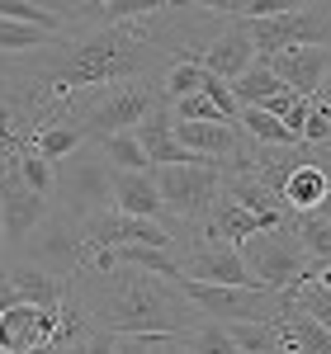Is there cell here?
Instances as JSON below:
<instances>
[{
  "mask_svg": "<svg viewBox=\"0 0 331 354\" xmlns=\"http://www.w3.org/2000/svg\"><path fill=\"white\" fill-rule=\"evenodd\" d=\"M66 298L85 312L90 330H105V335H190L199 326V312L170 279L128 270V265L81 270L66 283Z\"/></svg>",
  "mask_w": 331,
  "mask_h": 354,
  "instance_id": "1",
  "label": "cell"
},
{
  "mask_svg": "<svg viewBox=\"0 0 331 354\" xmlns=\"http://www.w3.org/2000/svg\"><path fill=\"white\" fill-rule=\"evenodd\" d=\"M19 260L48 270L53 279H62V283H71L81 270H90L95 245H90V236L81 232V222L71 218V213L48 208V218L38 222V227L28 232V241L19 245Z\"/></svg>",
  "mask_w": 331,
  "mask_h": 354,
  "instance_id": "2",
  "label": "cell"
},
{
  "mask_svg": "<svg viewBox=\"0 0 331 354\" xmlns=\"http://www.w3.org/2000/svg\"><path fill=\"white\" fill-rule=\"evenodd\" d=\"M53 194H57L53 208L71 213L76 222L100 218V213H109V208H114V170L105 165L100 151L76 147L66 161L53 165Z\"/></svg>",
  "mask_w": 331,
  "mask_h": 354,
  "instance_id": "3",
  "label": "cell"
},
{
  "mask_svg": "<svg viewBox=\"0 0 331 354\" xmlns=\"http://www.w3.org/2000/svg\"><path fill=\"white\" fill-rule=\"evenodd\" d=\"M327 28H331L327 5H289L270 19H247L242 33L256 48V57L270 62V57L294 53V48H327Z\"/></svg>",
  "mask_w": 331,
  "mask_h": 354,
  "instance_id": "4",
  "label": "cell"
},
{
  "mask_svg": "<svg viewBox=\"0 0 331 354\" xmlns=\"http://www.w3.org/2000/svg\"><path fill=\"white\" fill-rule=\"evenodd\" d=\"M156 109H166L156 85H147V81L114 85V90L90 100V109L81 113V133H85V142H100V137H114V133H133L142 118Z\"/></svg>",
  "mask_w": 331,
  "mask_h": 354,
  "instance_id": "5",
  "label": "cell"
},
{
  "mask_svg": "<svg viewBox=\"0 0 331 354\" xmlns=\"http://www.w3.org/2000/svg\"><path fill=\"white\" fill-rule=\"evenodd\" d=\"M152 185L161 194V213H175L180 222H199L222 194V170L218 165H156Z\"/></svg>",
  "mask_w": 331,
  "mask_h": 354,
  "instance_id": "6",
  "label": "cell"
},
{
  "mask_svg": "<svg viewBox=\"0 0 331 354\" xmlns=\"http://www.w3.org/2000/svg\"><path fill=\"white\" fill-rule=\"evenodd\" d=\"M237 260L251 274V283L270 288V293H284L307 265V255L294 245L289 232H256V236H247V241L237 245Z\"/></svg>",
  "mask_w": 331,
  "mask_h": 354,
  "instance_id": "7",
  "label": "cell"
},
{
  "mask_svg": "<svg viewBox=\"0 0 331 354\" xmlns=\"http://www.w3.org/2000/svg\"><path fill=\"white\" fill-rule=\"evenodd\" d=\"M15 156H19V151H0V232H5V245L19 250V245L28 241V232L48 218L53 203H48L43 194H33L24 180H19Z\"/></svg>",
  "mask_w": 331,
  "mask_h": 354,
  "instance_id": "8",
  "label": "cell"
},
{
  "mask_svg": "<svg viewBox=\"0 0 331 354\" xmlns=\"http://www.w3.org/2000/svg\"><path fill=\"white\" fill-rule=\"evenodd\" d=\"M57 335V307L15 302L0 312V354H48Z\"/></svg>",
  "mask_w": 331,
  "mask_h": 354,
  "instance_id": "9",
  "label": "cell"
},
{
  "mask_svg": "<svg viewBox=\"0 0 331 354\" xmlns=\"http://www.w3.org/2000/svg\"><path fill=\"white\" fill-rule=\"evenodd\" d=\"M180 279H194V283H213V288H256L251 283V274L242 270V260H237V250L232 245H190L185 255H180Z\"/></svg>",
  "mask_w": 331,
  "mask_h": 354,
  "instance_id": "10",
  "label": "cell"
},
{
  "mask_svg": "<svg viewBox=\"0 0 331 354\" xmlns=\"http://www.w3.org/2000/svg\"><path fill=\"white\" fill-rule=\"evenodd\" d=\"M275 71V81L303 100H322L327 95V66H331V48H294L265 62Z\"/></svg>",
  "mask_w": 331,
  "mask_h": 354,
  "instance_id": "11",
  "label": "cell"
},
{
  "mask_svg": "<svg viewBox=\"0 0 331 354\" xmlns=\"http://www.w3.org/2000/svg\"><path fill=\"white\" fill-rule=\"evenodd\" d=\"M194 62H199V66H204L213 81H227V85H232L237 76H247V71H251V62H256V48L247 43L242 24H232V19H227V24H222L218 33L204 43V53L194 57Z\"/></svg>",
  "mask_w": 331,
  "mask_h": 354,
  "instance_id": "12",
  "label": "cell"
},
{
  "mask_svg": "<svg viewBox=\"0 0 331 354\" xmlns=\"http://www.w3.org/2000/svg\"><path fill=\"white\" fill-rule=\"evenodd\" d=\"M0 274H5V283H10L15 302H28V307H62V298H66V283L53 279L48 270H38V265L15 260V265H5Z\"/></svg>",
  "mask_w": 331,
  "mask_h": 354,
  "instance_id": "13",
  "label": "cell"
},
{
  "mask_svg": "<svg viewBox=\"0 0 331 354\" xmlns=\"http://www.w3.org/2000/svg\"><path fill=\"white\" fill-rule=\"evenodd\" d=\"M327 170H331L327 156L298 165V170L284 180V189H279L284 213H312V208H322V203H327Z\"/></svg>",
  "mask_w": 331,
  "mask_h": 354,
  "instance_id": "14",
  "label": "cell"
},
{
  "mask_svg": "<svg viewBox=\"0 0 331 354\" xmlns=\"http://www.w3.org/2000/svg\"><path fill=\"white\" fill-rule=\"evenodd\" d=\"M114 213L142 218V222H161V194L152 185V170H142V175L114 170Z\"/></svg>",
  "mask_w": 331,
  "mask_h": 354,
  "instance_id": "15",
  "label": "cell"
},
{
  "mask_svg": "<svg viewBox=\"0 0 331 354\" xmlns=\"http://www.w3.org/2000/svg\"><path fill=\"white\" fill-rule=\"evenodd\" d=\"M204 222H208V241H213V245H232V250L247 241V236L265 232V227H260V218H251L247 208H237L227 194H218V198H213V208L204 213Z\"/></svg>",
  "mask_w": 331,
  "mask_h": 354,
  "instance_id": "16",
  "label": "cell"
},
{
  "mask_svg": "<svg viewBox=\"0 0 331 354\" xmlns=\"http://www.w3.org/2000/svg\"><path fill=\"white\" fill-rule=\"evenodd\" d=\"M284 232L294 236V245L303 250L307 260H327V250H331V208L322 203V208H312V213H289Z\"/></svg>",
  "mask_w": 331,
  "mask_h": 354,
  "instance_id": "17",
  "label": "cell"
},
{
  "mask_svg": "<svg viewBox=\"0 0 331 354\" xmlns=\"http://www.w3.org/2000/svg\"><path fill=\"white\" fill-rule=\"evenodd\" d=\"M227 90H232L237 109H260V104H265L270 95H279L284 85H279V81H275V71H270V66L256 57V62H251V71H247V76H237V81L227 85Z\"/></svg>",
  "mask_w": 331,
  "mask_h": 354,
  "instance_id": "18",
  "label": "cell"
},
{
  "mask_svg": "<svg viewBox=\"0 0 331 354\" xmlns=\"http://www.w3.org/2000/svg\"><path fill=\"white\" fill-rule=\"evenodd\" d=\"M222 330L237 354H279V322H227Z\"/></svg>",
  "mask_w": 331,
  "mask_h": 354,
  "instance_id": "19",
  "label": "cell"
},
{
  "mask_svg": "<svg viewBox=\"0 0 331 354\" xmlns=\"http://www.w3.org/2000/svg\"><path fill=\"white\" fill-rule=\"evenodd\" d=\"M33 156H43L48 165H57V161H66L76 147H85V133L81 128H66V123H57V128H43V133H33L24 142Z\"/></svg>",
  "mask_w": 331,
  "mask_h": 354,
  "instance_id": "20",
  "label": "cell"
},
{
  "mask_svg": "<svg viewBox=\"0 0 331 354\" xmlns=\"http://www.w3.org/2000/svg\"><path fill=\"white\" fill-rule=\"evenodd\" d=\"M95 151L105 156V165H109V170H123V175H142V170H152V165H147V156H142V147H138V137H133V133L100 137V142H95Z\"/></svg>",
  "mask_w": 331,
  "mask_h": 354,
  "instance_id": "21",
  "label": "cell"
},
{
  "mask_svg": "<svg viewBox=\"0 0 331 354\" xmlns=\"http://www.w3.org/2000/svg\"><path fill=\"white\" fill-rule=\"evenodd\" d=\"M199 85H204V66L199 62H190V57L170 62V71H166V81H161V104L185 100V95H199Z\"/></svg>",
  "mask_w": 331,
  "mask_h": 354,
  "instance_id": "22",
  "label": "cell"
},
{
  "mask_svg": "<svg viewBox=\"0 0 331 354\" xmlns=\"http://www.w3.org/2000/svg\"><path fill=\"white\" fill-rule=\"evenodd\" d=\"M185 340V354H237V345L227 340V330L218 322H199L190 335H180Z\"/></svg>",
  "mask_w": 331,
  "mask_h": 354,
  "instance_id": "23",
  "label": "cell"
},
{
  "mask_svg": "<svg viewBox=\"0 0 331 354\" xmlns=\"http://www.w3.org/2000/svg\"><path fill=\"white\" fill-rule=\"evenodd\" d=\"M48 43V33H38V28H24V24H10V19H0V57H28L38 53Z\"/></svg>",
  "mask_w": 331,
  "mask_h": 354,
  "instance_id": "24",
  "label": "cell"
},
{
  "mask_svg": "<svg viewBox=\"0 0 331 354\" xmlns=\"http://www.w3.org/2000/svg\"><path fill=\"white\" fill-rule=\"evenodd\" d=\"M118 354H185L180 335H114Z\"/></svg>",
  "mask_w": 331,
  "mask_h": 354,
  "instance_id": "25",
  "label": "cell"
},
{
  "mask_svg": "<svg viewBox=\"0 0 331 354\" xmlns=\"http://www.w3.org/2000/svg\"><path fill=\"white\" fill-rule=\"evenodd\" d=\"M15 170H19V180H24L33 194H43V198H53V165L43 161V156H33V151H19L15 156Z\"/></svg>",
  "mask_w": 331,
  "mask_h": 354,
  "instance_id": "26",
  "label": "cell"
},
{
  "mask_svg": "<svg viewBox=\"0 0 331 354\" xmlns=\"http://www.w3.org/2000/svg\"><path fill=\"white\" fill-rule=\"evenodd\" d=\"M331 123H327V100H312V113H307L303 133H298V147H327Z\"/></svg>",
  "mask_w": 331,
  "mask_h": 354,
  "instance_id": "27",
  "label": "cell"
},
{
  "mask_svg": "<svg viewBox=\"0 0 331 354\" xmlns=\"http://www.w3.org/2000/svg\"><path fill=\"white\" fill-rule=\"evenodd\" d=\"M322 100H327V95H322ZM307 113H312V100H294V109L284 113V128L298 137V133H303V123H307Z\"/></svg>",
  "mask_w": 331,
  "mask_h": 354,
  "instance_id": "28",
  "label": "cell"
},
{
  "mask_svg": "<svg viewBox=\"0 0 331 354\" xmlns=\"http://www.w3.org/2000/svg\"><path fill=\"white\" fill-rule=\"evenodd\" d=\"M81 354H118L114 350V335H105V330H90L81 340Z\"/></svg>",
  "mask_w": 331,
  "mask_h": 354,
  "instance_id": "29",
  "label": "cell"
},
{
  "mask_svg": "<svg viewBox=\"0 0 331 354\" xmlns=\"http://www.w3.org/2000/svg\"><path fill=\"white\" fill-rule=\"evenodd\" d=\"M53 354H81V345H66V350H53Z\"/></svg>",
  "mask_w": 331,
  "mask_h": 354,
  "instance_id": "30",
  "label": "cell"
},
{
  "mask_svg": "<svg viewBox=\"0 0 331 354\" xmlns=\"http://www.w3.org/2000/svg\"><path fill=\"white\" fill-rule=\"evenodd\" d=\"M0 270H5V232H0Z\"/></svg>",
  "mask_w": 331,
  "mask_h": 354,
  "instance_id": "31",
  "label": "cell"
},
{
  "mask_svg": "<svg viewBox=\"0 0 331 354\" xmlns=\"http://www.w3.org/2000/svg\"><path fill=\"white\" fill-rule=\"evenodd\" d=\"M48 354H53V350H48Z\"/></svg>",
  "mask_w": 331,
  "mask_h": 354,
  "instance_id": "32",
  "label": "cell"
}]
</instances>
